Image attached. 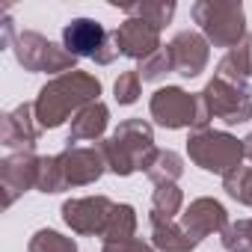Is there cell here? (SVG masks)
Wrapping results in <instances>:
<instances>
[{"mask_svg": "<svg viewBox=\"0 0 252 252\" xmlns=\"http://www.w3.org/2000/svg\"><path fill=\"white\" fill-rule=\"evenodd\" d=\"M101 95V80L89 71H65V74H57L54 80H48L36 101H33V110H36V122L42 131H51V128H60V125L71 116H77L83 107L95 104Z\"/></svg>", "mask_w": 252, "mask_h": 252, "instance_id": "1", "label": "cell"}, {"mask_svg": "<svg viewBox=\"0 0 252 252\" xmlns=\"http://www.w3.org/2000/svg\"><path fill=\"white\" fill-rule=\"evenodd\" d=\"M107 160V169L119 178H128L134 172H149V166L158 158L155 146V128L146 119H125L119 122V128L98 143Z\"/></svg>", "mask_w": 252, "mask_h": 252, "instance_id": "2", "label": "cell"}, {"mask_svg": "<svg viewBox=\"0 0 252 252\" xmlns=\"http://www.w3.org/2000/svg\"><path fill=\"white\" fill-rule=\"evenodd\" d=\"M199 122L193 131H208L211 119H220L225 128L243 125L252 119V89L246 80L214 74L199 92Z\"/></svg>", "mask_w": 252, "mask_h": 252, "instance_id": "3", "label": "cell"}, {"mask_svg": "<svg viewBox=\"0 0 252 252\" xmlns=\"http://www.w3.org/2000/svg\"><path fill=\"white\" fill-rule=\"evenodd\" d=\"M190 12L199 24V33L214 48L231 51L246 39V12L240 0H196Z\"/></svg>", "mask_w": 252, "mask_h": 252, "instance_id": "4", "label": "cell"}, {"mask_svg": "<svg viewBox=\"0 0 252 252\" xmlns=\"http://www.w3.org/2000/svg\"><path fill=\"white\" fill-rule=\"evenodd\" d=\"M187 155L190 160L214 175H228L237 166H243V140L225 134V131H193L187 140Z\"/></svg>", "mask_w": 252, "mask_h": 252, "instance_id": "5", "label": "cell"}, {"mask_svg": "<svg viewBox=\"0 0 252 252\" xmlns=\"http://www.w3.org/2000/svg\"><path fill=\"white\" fill-rule=\"evenodd\" d=\"M12 51L15 60L24 65V71L33 74H54V71L65 74L77 68V57H71L63 45H54L51 39L33 30H18L12 39Z\"/></svg>", "mask_w": 252, "mask_h": 252, "instance_id": "6", "label": "cell"}, {"mask_svg": "<svg viewBox=\"0 0 252 252\" xmlns=\"http://www.w3.org/2000/svg\"><path fill=\"white\" fill-rule=\"evenodd\" d=\"M63 48L71 57L77 60L86 57V60H95L98 65H110L119 57L113 33L104 30V24L95 18H71L63 27Z\"/></svg>", "mask_w": 252, "mask_h": 252, "instance_id": "7", "label": "cell"}, {"mask_svg": "<svg viewBox=\"0 0 252 252\" xmlns=\"http://www.w3.org/2000/svg\"><path fill=\"white\" fill-rule=\"evenodd\" d=\"M199 92H187L181 86H163L152 95L149 113L152 119L166 131H181V128H196L199 122Z\"/></svg>", "mask_w": 252, "mask_h": 252, "instance_id": "8", "label": "cell"}, {"mask_svg": "<svg viewBox=\"0 0 252 252\" xmlns=\"http://www.w3.org/2000/svg\"><path fill=\"white\" fill-rule=\"evenodd\" d=\"M113 211H116V202L107 196H80V199L63 202V222L74 234L104 237V231L113 220Z\"/></svg>", "mask_w": 252, "mask_h": 252, "instance_id": "9", "label": "cell"}, {"mask_svg": "<svg viewBox=\"0 0 252 252\" xmlns=\"http://www.w3.org/2000/svg\"><path fill=\"white\" fill-rule=\"evenodd\" d=\"M42 158L33 152H12L0 160V187H3V208H12L18 196L36 187Z\"/></svg>", "mask_w": 252, "mask_h": 252, "instance_id": "10", "label": "cell"}, {"mask_svg": "<svg viewBox=\"0 0 252 252\" xmlns=\"http://www.w3.org/2000/svg\"><path fill=\"white\" fill-rule=\"evenodd\" d=\"M63 178L68 187H86L95 184L107 172V160L101 146H65V152L57 155Z\"/></svg>", "mask_w": 252, "mask_h": 252, "instance_id": "11", "label": "cell"}, {"mask_svg": "<svg viewBox=\"0 0 252 252\" xmlns=\"http://www.w3.org/2000/svg\"><path fill=\"white\" fill-rule=\"evenodd\" d=\"M113 39H116V48H119L122 57H131V60H140V63L163 48L160 45V30L149 21H140V18H125L113 30Z\"/></svg>", "mask_w": 252, "mask_h": 252, "instance_id": "12", "label": "cell"}, {"mask_svg": "<svg viewBox=\"0 0 252 252\" xmlns=\"http://www.w3.org/2000/svg\"><path fill=\"white\" fill-rule=\"evenodd\" d=\"M169 54H172V68L181 74V77H199L205 68H208V60H211V42L196 33V30H181L175 33V39L166 45Z\"/></svg>", "mask_w": 252, "mask_h": 252, "instance_id": "13", "label": "cell"}, {"mask_svg": "<svg viewBox=\"0 0 252 252\" xmlns=\"http://www.w3.org/2000/svg\"><path fill=\"white\" fill-rule=\"evenodd\" d=\"M181 225H184V231H187L196 243H202L205 237L225 231V225H228V211L222 208V202H217V199H211V196H202V199H193V202L187 205V211L181 214Z\"/></svg>", "mask_w": 252, "mask_h": 252, "instance_id": "14", "label": "cell"}, {"mask_svg": "<svg viewBox=\"0 0 252 252\" xmlns=\"http://www.w3.org/2000/svg\"><path fill=\"white\" fill-rule=\"evenodd\" d=\"M39 134H42V128H39V122H36L33 104H18L15 110L3 113V119H0V143H3L6 149L33 152Z\"/></svg>", "mask_w": 252, "mask_h": 252, "instance_id": "15", "label": "cell"}, {"mask_svg": "<svg viewBox=\"0 0 252 252\" xmlns=\"http://www.w3.org/2000/svg\"><path fill=\"white\" fill-rule=\"evenodd\" d=\"M110 125V110L104 101H95L89 107H83L74 119H71V131H68V140L65 146H80V143H101L104 131Z\"/></svg>", "mask_w": 252, "mask_h": 252, "instance_id": "16", "label": "cell"}, {"mask_svg": "<svg viewBox=\"0 0 252 252\" xmlns=\"http://www.w3.org/2000/svg\"><path fill=\"white\" fill-rule=\"evenodd\" d=\"M149 222H152V246H155L158 252H193V249L199 246V243L184 231V225L175 222V220H166V217H160V214H152Z\"/></svg>", "mask_w": 252, "mask_h": 252, "instance_id": "17", "label": "cell"}, {"mask_svg": "<svg viewBox=\"0 0 252 252\" xmlns=\"http://www.w3.org/2000/svg\"><path fill=\"white\" fill-rule=\"evenodd\" d=\"M116 6L128 18L149 21L158 30H163L172 21V15H175V3H172V0H140V3H116Z\"/></svg>", "mask_w": 252, "mask_h": 252, "instance_id": "18", "label": "cell"}, {"mask_svg": "<svg viewBox=\"0 0 252 252\" xmlns=\"http://www.w3.org/2000/svg\"><path fill=\"white\" fill-rule=\"evenodd\" d=\"M217 74L222 77H237V80H249L252 77V36L246 33V39L240 45H234L217 65Z\"/></svg>", "mask_w": 252, "mask_h": 252, "instance_id": "19", "label": "cell"}, {"mask_svg": "<svg viewBox=\"0 0 252 252\" xmlns=\"http://www.w3.org/2000/svg\"><path fill=\"white\" fill-rule=\"evenodd\" d=\"M137 234V211H134V205H116V211H113V220H110V225H107V231H104V243H119V240H131Z\"/></svg>", "mask_w": 252, "mask_h": 252, "instance_id": "20", "label": "cell"}, {"mask_svg": "<svg viewBox=\"0 0 252 252\" xmlns=\"http://www.w3.org/2000/svg\"><path fill=\"white\" fill-rule=\"evenodd\" d=\"M149 181H155V187L158 184H175L181 175H184V158L181 155H175V152H158V158H155V163L149 166Z\"/></svg>", "mask_w": 252, "mask_h": 252, "instance_id": "21", "label": "cell"}, {"mask_svg": "<svg viewBox=\"0 0 252 252\" xmlns=\"http://www.w3.org/2000/svg\"><path fill=\"white\" fill-rule=\"evenodd\" d=\"M184 205V193L178 184H158L152 193V214H160L166 220H175V214H181Z\"/></svg>", "mask_w": 252, "mask_h": 252, "instance_id": "22", "label": "cell"}, {"mask_svg": "<svg viewBox=\"0 0 252 252\" xmlns=\"http://www.w3.org/2000/svg\"><path fill=\"white\" fill-rule=\"evenodd\" d=\"M27 252H77V243H74V237H65L54 228H39L30 237Z\"/></svg>", "mask_w": 252, "mask_h": 252, "instance_id": "23", "label": "cell"}, {"mask_svg": "<svg viewBox=\"0 0 252 252\" xmlns=\"http://www.w3.org/2000/svg\"><path fill=\"white\" fill-rule=\"evenodd\" d=\"M222 190H225L234 202L252 208V166H237L234 172H228V175L222 178Z\"/></svg>", "mask_w": 252, "mask_h": 252, "instance_id": "24", "label": "cell"}, {"mask_svg": "<svg viewBox=\"0 0 252 252\" xmlns=\"http://www.w3.org/2000/svg\"><path fill=\"white\" fill-rule=\"evenodd\" d=\"M220 237H222V249L225 252H252V220L228 222Z\"/></svg>", "mask_w": 252, "mask_h": 252, "instance_id": "25", "label": "cell"}, {"mask_svg": "<svg viewBox=\"0 0 252 252\" xmlns=\"http://www.w3.org/2000/svg\"><path fill=\"white\" fill-rule=\"evenodd\" d=\"M36 190H42V193H63V190H68V184H65V178H63V169H60L57 155H54V158H42V163H39V181H36Z\"/></svg>", "mask_w": 252, "mask_h": 252, "instance_id": "26", "label": "cell"}, {"mask_svg": "<svg viewBox=\"0 0 252 252\" xmlns=\"http://www.w3.org/2000/svg\"><path fill=\"white\" fill-rule=\"evenodd\" d=\"M140 77H143V83H155V80H160V77H166L169 71H175L172 68V54H169V48L163 45L158 54H152L149 60H143L140 63Z\"/></svg>", "mask_w": 252, "mask_h": 252, "instance_id": "27", "label": "cell"}, {"mask_svg": "<svg viewBox=\"0 0 252 252\" xmlns=\"http://www.w3.org/2000/svg\"><path fill=\"white\" fill-rule=\"evenodd\" d=\"M140 92H143V77H140L137 68L134 71H122L116 77V83H113V95H116L119 104H134L140 98Z\"/></svg>", "mask_w": 252, "mask_h": 252, "instance_id": "28", "label": "cell"}, {"mask_svg": "<svg viewBox=\"0 0 252 252\" xmlns=\"http://www.w3.org/2000/svg\"><path fill=\"white\" fill-rule=\"evenodd\" d=\"M101 252H158V249L146 243L143 237H131V240H119V243H104Z\"/></svg>", "mask_w": 252, "mask_h": 252, "instance_id": "29", "label": "cell"}, {"mask_svg": "<svg viewBox=\"0 0 252 252\" xmlns=\"http://www.w3.org/2000/svg\"><path fill=\"white\" fill-rule=\"evenodd\" d=\"M243 160H252V131L243 137Z\"/></svg>", "mask_w": 252, "mask_h": 252, "instance_id": "30", "label": "cell"}]
</instances>
